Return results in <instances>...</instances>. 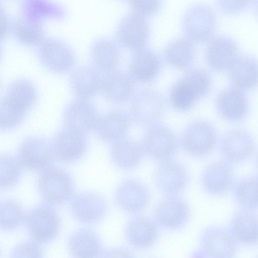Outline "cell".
Here are the masks:
<instances>
[{"label": "cell", "mask_w": 258, "mask_h": 258, "mask_svg": "<svg viewBox=\"0 0 258 258\" xmlns=\"http://www.w3.org/2000/svg\"><path fill=\"white\" fill-rule=\"evenodd\" d=\"M217 18L215 11L205 4H196L185 12L182 29L186 39L192 42L209 41L215 35Z\"/></svg>", "instance_id": "obj_1"}, {"label": "cell", "mask_w": 258, "mask_h": 258, "mask_svg": "<svg viewBox=\"0 0 258 258\" xmlns=\"http://www.w3.org/2000/svg\"><path fill=\"white\" fill-rule=\"evenodd\" d=\"M38 190L47 204L64 203L73 198L74 184L72 177L64 170L49 167L42 171L38 179Z\"/></svg>", "instance_id": "obj_2"}, {"label": "cell", "mask_w": 258, "mask_h": 258, "mask_svg": "<svg viewBox=\"0 0 258 258\" xmlns=\"http://www.w3.org/2000/svg\"><path fill=\"white\" fill-rule=\"evenodd\" d=\"M28 234L38 243L51 241L58 234L60 222L56 210L47 203L38 206L25 216V221Z\"/></svg>", "instance_id": "obj_3"}, {"label": "cell", "mask_w": 258, "mask_h": 258, "mask_svg": "<svg viewBox=\"0 0 258 258\" xmlns=\"http://www.w3.org/2000/svg\"><path fill=\"white\" fill-rule=\"evenodd\" d=\"M189 216V208L183 199L177 195H167L156 205L153 219L158 226L175 230L183 227Z\"/></svg>", "instance_id": "obj_4"}, {"label": "cell", "mask_w": 258, "mask_h": 258, "mask_svg": "<svg viewBox=\"0 0 258 258\" xmlns=\"http://www.w3.org/2000/svg\"><path fill=\"white\" fill-rule=\"evenodd\" d=\"M55 158L52 144L37 137L26 139L20 145L18 160L25 168L41 171L50 167Z\"/></svg>", "instance_id": "obj_5"}, {"label": "cell", "mask_w": 258, "mask_h": 258, "mask_svg": "<svg viewBox=\"0 0 258 258\" xmlns=\"http://www.w3.org/2000/svg\"><path fill=\"white\" fill-rule=\"evenodd\" d=\"M217 134L209 122L199 120L191 123L183 135V150L194 157H203L210 153L216 145Z\"/></svg>", "instance_id": "obj_6"}, {"label": "cell", "mask_w": 258, "mask_h": 258, "mask_svg": "<svg viewBox=\"0 0 258 258\" xmlns=\"http://www.w3.org/2000/svg\"><path fill=\"white\" fill-rule=\"evenodd\" d=\"M143 152L154 160L160 162L170 159L174 154L177 141L173 132L159 125L149 129L141 143Z\"/></svg>", "instance_id": "obj_7"}, {"label": "cell", "mask_w": 258, "mask_h": 258, "mask_svg": "<svg viewBox=\"0 0 258 258\" xmlns=\"http://www.w3.org/2000/svg\"><path fill=\"white\" fill-rule=\"evenodd\" d=\"M150 34L149 25L145 17L134 13L125 16L116 31L118 40L126 48L138 51L144 49Z\"/></svg>", "instance_id": "obj_8"}, {"label": "cell", "mask_w": 258, "mask_h": 258, "mask_svg": "<svg viewBox=\"0 0 258 258\" xmlns=\"http://www.w3.org/2000/svg\"><path fill=\"white\" fill-rule=\"evenodd\" d=\"M38 56L45 68L56 73L68 72L75 62L71 48L64 42L55 39H47L40 43Z\"/></svg>", "instance_id": "obj_9"}, {"label": "cell", "mask_w": 258, "mask_h": 258, "mask_svg": "<svg viewBox=\"0 0 258 258\" xmlns=\"http://www.w3.org/2000/svg\"><path fill=\"white\" fill-rule=\"evenodd\" d=\"M222 155L228 162L243 161L254 154L256 145L252 136L246 131L234 129L226 132L220 142Z\"/></svg>", "instance_id": "obj_10"}, {"label": "cell", "mask_w": 258, "mask_h": 258, "mask_svg": "<svg viewBox=\"0 0 258 258\" xmlns=\"http://www.w3.org/2000/svg\"><path fill=\"white\" fill-rule=\"evenodd\" d=\"M52 144L55 158L66 163L79 160L87 147L84 133L66 126L57 132Z\"/></svg>", "instance_id": "obj_11"}, {"label": "cell", "mask_w": 258, "mask_h": 258, "mask_svg": "<svg viewBox=\"0 0 258 258\" xmlns=\"http://www.w3.org/2000/svg\"><path fill=\"white\" fill-rule=\"evenodd\" d=\"M164 104V99L159 92L153 89L143 90L134 96L131 111L138 122L148 124L160 117Z\"/></svg>", "instance_id": "obj_12"}, {"label": "cell", "mask_w": 258, "mask_h": 258, "mask_svg": "<svg viewBox=\"0 0 258 258\" xmlns=\"http://www.w3.org/2000/svg\"><path fill=\"white\" fill-rule=\"evenodd\" d=\"M188 174L179 162L170 159L161 161L154 174L158 188L167 195H177L187 186Z\"/></svg>", "instance_id": "obj_13"}, {"label": "cell", "mask_w": 258, "mask_h": 258, "mask_svg": "<svg viewBox=\"0 0 258 258\" xmlns=\"http://www.w3.org/2000/svg\"><path fill=\"white\" fill-rule=\"evenodd\" d=\"M158 226L154 219L145 216H135L125 226L126 240L131 246L137 249L149 248L158 238Z\"/></svg>", "instance_id": "obj_14"}, {"label": "cell", "mask_w": 258, "mask_h": 258, "mask_svg": "<svg viewBox=\"0 0 258 258\" xmlns=\"http://www.w3.org/2000/svg\"><path fill=\"white\" fill-rule=\"evenodd\" d=\"M216 106L221 116L232 122L242 120L249 111L248 100L244 91L234 87L226 88L219 94Z\"/></svg>", "instance_id": "obj_15"}, {"label": "cell", "mask_w": 258, "mask_h": 258, "mask_svg": "<svg viewBox=\"0 0 258 258\" xmlns=\"http://www.w3.org/2000/svg\"><path fill=\"white\" fill-rule=\"evenodd\" d=\"M236 240L230 231L211 227L203 232L200 245L204 254L210 257H230L235 252Z\"/></svg>", "instance_id": "obj_16"}, {"label": "cell", "mask_w": 258, "mask_h": 258, "mask_svg": "<svg viewBox=\"0 0 258 258\" xmlns=\"http://www.w3.org/2000/svg\"><path fill=\"white\" fill-rule=\"evenodd\" d=\"M73 198L71 211L74 218L80 222L85 223L96 222L106 213V201L96 193L84 192Z\"/></svg>", "instance_id": "obj_17"}, {"label": "cell", "mask_w": 258, "mask_h": 258, "mask_svg": "<svg viewBox=\"0 0 258 258\" xmlns=\"http://www.w3.org/2000/svg\"><path fill=\"white\" fill-rule=\"evenodd\" d=\"M98 118L93 105L86 99L81 98L70 102L63 112L65 126L83 133L94 128Z\"/></svg>", "instance_id": "obj_18"}, {"label": "cell", "mask_w": 258, "mask_h": 258, "mask_svg": "<svg viewBox=\"0 0 258 258\" xmlns=\"http://www.w3.org/2000/svg\"><path fill=\"white\" fill-rule=\"evenodd\" d=\"M115 200L122 210L135 213L142 210L148 205L150 192L142 181L136 179H126L116 189Z\"/></svg>", "instance_id": "obj_19"}, {"label": "cell", "mask_w": 258, "mask_h": 258, "mask_svg": "<svg viewBox=\"0 0 258 258\" xmlns=\"http://www.w3.org/2000/svg\"><path fill=\"white\" fill-rule=\"evenodd\" d=\"M238 48L231 38L219 36L209 42L206 57L209 66L216 71L227 70L238 56Z\"/></svg>", "instance_id": "obj_20"}, {"label": "cell", "mask_w": 258, "mask_h": 258, "mask_svg": "<svg viewBox=\"0 0 258 258\" xmlns=\"http://www.w3.org/2000/svg\"><path fill=\"white\" fill-rule=\"evenodd\" d=\"M227 73L234 87L246 91L258 86V60L252 56L238 55Z\"/></svg>", "instance_id": "obj_21"}, {"label": "cell", "mask_w": 258, "mask_h": 258, "mask_svg": "<svg viewBox=\"0 0 258 258\" xmlns=\"http://www.w3.org/2000/svg\"><path fill=\"white\" fill-rule=\"evenodd\" d=\"M233 180V170L226 161H216L209 165L201 176L204 189L213 195L226 192L232 186Z\"/></svg>", "instance_id": "obj_22"}, {"label": "cell", "mask_w": 258, "mask_h": 258, "mask_svg": "<svg viewBox=\"0 0 258 258\" xmlns=\"http://www.w3.org/2000/svg\"><path fill=\"white\" fill-rule=\"evenodd\" d=\"M230 232L236 241L243 245L258 244V215L245 209L238 212L231 221Z\"/></svg>", "instance_id": "obj_23"}, {"label": "cell", "mask_w": 258, "mask_h": 258, "mask_svg": "<svg viewBox=\"0 0 258 258\" xmlns=\"http://www.w3.org/2000/svg\"><path fill=\"white\" fill-rule=\"evenodd\" d=\"M143 154L141 144L130 139H119L111 148V156L114 164L125 170L136 168L140 164Z\"/></svg>", "instance_id": "obj_24"}, {"label": "cell", "mask_w": 258, "mask_h": 258, "mask_svg": "<svg viewBox=\"0 0 258 258\" xmlns=\"http://www.w3.org/2000/svg\"><path fill=\"white\" fill-rule=\"evenodd\" d=\"M102 80L94 68L82 66L75 69L70 76V85L79 98L87 99L101 88Z\"/></svg>", "instance_id": "obj_25"}, {"label": "cell", "mask_w": 258, "mask_h": 258, "mask_svg": "<svg viewBox=\"0 0 258 258\" xmlns=\"http://www.w3.org/2000/svg\"><path fill=\"white\" fill-rule=\"evenodd\" d=\"M129 125L125 113L113 111L98 117L94 129L96 134L104 140H117L122 138Z\"/></svg>", "instance_id": "obj_26"}, {"label": "cell", "mask_w": 258, "mask_h": 258, "mask_svg": "<svg viewBox=\"0 0 258 258\" xmlns=\"http://www.w3.org/2000/svg\"><path fill=\"white\" fill-rule=\"evenodd\" d=\"M160 69V62L158 57L144 49L136 52L129 66L132 76L140 81L152 80L158 75Z\"/></svg>", "instance_id": "obj_27"}, {"label": "cell", "mask_w": 258, "mask_h": 258, "mask_svg": "<svg viewBox=\"0 0 258 258\" xmlns=\"http://www.w3.org/2000/svg\"><path fill=\"white\" fill-rule=\"evenodd\" d=\"M36 98L37 92L34 85L23 79L11 83L4 97L12 105L24 112L33 106Z\"/></svg>", "instance_id": "obj_28"}, {"label": "cell", "mask_w": 258, "mask_h": 258, "mask_svg": "<svg viewBox=\"0 0 258 258\" xmlns=\"http://www.w3.org/2000/svg\"><path fill=\"white\" fill-rule=\"evenodd\" d=\"M91 56L97 69L104 71H113L119 61V52L112 40L102 38L96 40L91 48Z\"/></svg>", "instance_id": "obj_29"}, {"label": "cell", "mask_w": 258, "mask_h": 258, "mask_svg": "<svg viewBox=\"0 0 258 258\" xmlns=\"http://www.w3.org/2000/svg\"><path fill=\"white\" fill-rule=\"evenodd\" d=\"M69 247L76 257H94L99 254L101 244L97 235L91 230L80 229L70 237Z\"/></svg>", "instance_id": "obj_30"}, {"label": "cell", "mask_w": 258, "mask_h": 258, "mask_svg": "<svg viewBox=\"0 0 258 258\" xmlns=\"http://www.w3.org/2000/svg\"><path fill=\"white\" fill-rule=\"evenodd\" d=\"M101 89L109 101L115 104H121L130 98L133 86L128 77L113 73L102 80Z\"/></svg>", "instance_id": "obj_31"}, {"label": "cell", "mask_w": 258, "mask_h": 258, "mask_svg": "<svg viewBox=\"0 0 258 258\" xmlns=\"http://www.w3.org/2000/svg\"><path fill=\"white\" fill-rule=\"evenodd\" d=\"M13 34L21 43L32 46L42 42L43 30L40 20L23 15L12 26Z\"/></svg>", "instance_id": "obj_32"}, {"label": "cell", "mask_w": 258, "mask_h": 258, "mask_svg": "<svg viewBox=\"0 0 258 258\" xmlns=\"http://www.w3.org/2000/svg\"><path fill=\"white\" fill-rule=\"evenodd\" d=\"M195 48L192 42L187 39H178L166 47L164 55L167 61L179 69L190 66L195 58Z\"/></svg>", "instance_id": "obj_33"}, {"label": "cell", "mask_w": 258, "mask_h": 258, "mask_svg": "<svg viewBox=\"0 0 258 258\" xmlns=\"http://www.w3.org/2000/svg\"><path fill=\"white\" fill-rule=\"evenodd\" d=\"M23 15L41 21L43 18H60L64 11L59 5L50 0H25Z\"/></svg>", "instance_id": "obj_34"}, {"label": "cell", "mask_w": 258, "mask_h": 258, "mask_svg": "<svg viewBox=\"0 0 258 258\" xmlns=\"http://www.w3.org/2000/svg\"><path fill=\"white\" fill-rule=\"evenodd\" d=\"M234 195L243 209H258V176L246 177L238 181L235 186Z\"/></svg>", "instance_id": "obj_35"}, {"label": "cell", "mask_w": 258, "mask_h": 258, "mask_svg": "<svg viewBox=\"0 0 258 258\" xmlns=\"http://www.w3.org/2000/svg\"><path fill=\"white\" fill-rule=\"evenodd\" d=\"M25 218L23 209L16 201L9 200L1 203V226L4 230L15 229L25 221Z\"/></svg>", "instance_id": "obj_36"}, {"label": "cell", "mask_w": 258, "mask_h": 258, "mask_svg": "<svg viewBox=\"0 0 258 258\" xmlns=\"http://www.w3.org/2000/svg\"><path fill=\"white\" fill-rule=\"evenodd\" d=\"M0 185L8 188L16 185L21 175V167L18 159L8 155L1 156Z\"/></svg>", "instance_id": "obj_37"}, {"label": "cell", "mask_w": 258, "mask_h": 258, "mask_svg": "<svg viewBox=\"0 0 258 258\" xmlns=\"http://www.w3.org/2000/svg\"><path fill=\"white\" fill-rule=\"evenodd\" d=\"M180 82L193 93L197 99L206 95L211 86L209 75L200 69L190 71Z\"/></svg>", "instance_id": "obj_38"}, {"label": "cell", "mask_w": 258, "mask_h": 258, "mask_svg": "<svg viewBox=\"0 0 258 258\" xmlns=\"http://www.w3.org/2000/svg\"><path fill=\"white\" fill-rule=\"evenodd\" d=\"M25 112L17 109L5 98L0 104V127L9 130L18 126L23 120Z\"/></svg>", "instance_id": "obj_39"}, {"label": "cell", "mask_w": 258, "mask_h": 258, "mask_svg": "<svg viewBox=\"0 0 258 258\" xmlns=\"http://www.w3.org/2000/svg\"><path fill=\"white\" fill-rule=\"evenodd\" d=\"M197 100L193 93L181 82L173 87L171 92L170 100L172 104L180 110L188 108Z\"/></svg>", "instance_id": "obj_40"}, {"label": "cell", "mask_w": 258, "mask_h": 258, "mask_svg": "<svg viewBox=\"0 0 258 258\" xmlns=\"http://www.w3.org/2000/svg\"><path fill=\"white\" fill-rule=\"evenodd\" d=\"M133 13L144 17L156 14L162 5V0H128Z\"/></svg>", "instance_id": "obj_41"}, {"label": "cell", "mask_w": 258, "mask_h": 258, "mask_svg": "<svg viewBox=\"0 0 258 258\" xmlns=\"http://www.w3.org/2000/svg\"><path fill=\"white\" fill-rule=\"evenodd\" d=\"M251 2L252 0H216L220 11L228 16L235 15L243 12Z\"/></svg>", "instance_id": "obj_42"}, {"label": "cell", "mask_w": 258, "mask_h": 258, "mask_svg": "<svg viewBox=\"0 0 258 258\" xmlns=\"http://www.w3.org/2000/svg\"><path fill=\"white\" fill-rule=\"evenodd\" d=\"M14 256L40 257L42 252L39 247L34 242H26L18 245L13 253Z\"/></svg>", "instance_id": "obj_43"}, {"label": "cell", "mask_w": 258, "mask_h": 258, "mask_svg": "<svg viewBox=\"0 0 258 258\" xmlns=\"http://www.w3.org/2000/svg\"><path fill=\"white\" fill-rule=\"evenodd\" d=\"M1 16H2V31H1V37L3 38L4 37L6 36V33L8 31V28L9 27V23L8 21V19L7 17V15L6 13L2 10H1Z\"/></svg>", "instance_id": "obj_44"}, {"label": "cell", "mask_w": 258, "mask_h": 258, "mask_svg": "<svg viewBox=\"0 0 258 258\" xmlns=\"http://www.w3.org/2000/svg\"><path fill=\"white\" fill-rule=\"evenodd\" d=\"M253 11L258 16V0H252L251 4Z\"/></svg>", "instance_id": "obj_45"}, {"label": "cell", "mask_w": 258, "mask_h": 258, "mask_svg": "<svg viewBox=\"0 0 258 258\" xmlns=\"http://www.w3.org/2000/svg\"><path fill=\"white\" fill-rule=\"evenodd\" d=\"M257 166H258V159H257Z\"/></svg>", "instance_id": "obj_46"}]
</instances>
